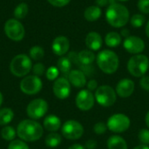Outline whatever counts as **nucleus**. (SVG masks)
I'll return each mask as SVG.
<instances>
[{
    "label": "nucleus",
    "mask_w": 149,
    "mask_h": 149,
    "mask_svg": "<svg viewBox=\"0 0 149 149\" xmlns=\"http://www.w3.org/2000/svg\"><path fill=\"white\" fill-rule=\"evenodd\" d=\"M121 35L116 31H110L105 37V44L111 48L117 47L121 44Z\"/></svg>",
    "instance_id": "5701e85b"
},
{
    "label": "nucleus",
    "mask_w": 149,
    "mask_h": 149,
    "mask_svg": "<svg viewBox=\"0 0 149 149\" xmlns=\"http://www.w3.org/2000/svg\"><path fill=\"white\" fill-rule=\"evenodd\" d=\"M68 80L77 88H83L86 85V74L81 70H72L68 74Z\"/></svg>",
    "instance_id": "a211bd4d"
},
{
    "label": "nucleus",
    "mask_w": 149,
    "mask_h": 149,
    "mask_svg": "<svg viewBox=\"0 0 149 149\" xmlns=\"http://www.w3.org/2000/svg\"><path fill=\"white\" fill-rule=\"evenodd\" d=\"M58 73H59V70L57 67L51 66L46 71V78L49 80H55V79H57V78L58 76Z\"/></svg>",
    "instance_id": "2f4dec72"
},
{
    "label": "nucleus",
    "mask_w": 149,
    "mask_h": 149,
    "mask_svg": "<svg viewBox=\"0 0 149 149\" xmlns=\"http://www.w3.org/2000/svg\"><path fill=\"white\" fill-rule=\"evenodd\" d=\"M133 149H149V146H147V145H139L135 148H134Z\"/></svg>",
    "instance_id": "a18cd8bd"
},
{
    "label": "nucleus",
    "mask_w": 149,
    "mask_h": 149,
    "mask_svg": "<svg viewBox=\"0 0 149 149\" xmlns=\"http://www.w3.org/2000/svg\"><path fill=\"white\" fill-rule=\"evenodd\" d=\"M2 137L6 141H12L16 136V132L11 127H5L1 131Z\"/></svg>",
    "instance_id": "c756f323"
},
{
    "label": "nucleus",
    "mask_w": 149,
    "mask_h": 149,
    "mask_svg": "<svg viewBox=\"0 0 149 149\" xmlns=\"http://www.w3.org/2000/svg\"><path fill=\"white\" fill-rule=\"evenodd\" d=\"M145 31H146V34H147L148 38H149V20H148V22L147 23V25H146V29H145Z\"/></svg>",
    "instance_id": "de8ad7c7"
},
{
    "label": "nucleus",
    "mask_w": 149,
    "mask_h": 149,
    "mask_svg": "<svg viewBox=\"0 0 149 149\" xmlns=\"http://www.w3.org/2000/svg\"><path fill=\"white\" fill-rule=\"evenodd\" d=\"M43 127L41 125L31 120H24L17 126V134L20 139L25 141H35L43 135Z\"/></svg>",
    "instance_id": "f03ea898"
},
{
    "label": "nucleus",
    "mask_w": 149,
    "mask_h": 149,
    "mask_svg": "<svg viewBox=\"0 0 149 149\" xmlns=\"http://www.w3.org/2000/svg\"><path fill=\"white\" fill-rule=\"evenodd\" d=\"M130 119L124 113H115L109 117L107 126V128L115 134L126 132L130 127Z\"/></svg>",
    "instance_id": "0eeeda50"
},
{
    "label": "nucleus",
    "mask_w": 149,
    "mask_h": 149,
    "mask_svg": "<svg viewBox=\"0 0 149 149\" xmlns=\"http://www.w3.org/2000/svg\"><path fill=\"white\" fill-rule=\"evenodd\" d=\"M107 126L106 123L102 122V121H100V122H97L94 126H93V131L96 134H103L107 132Z\"/></svg>",
    "instance_id": "473e14b6"
},
{
    "label": "nucleus",
    "mask_w": 149,
    "mask_h": 149,
    "mask_svg": "<svg viewBox=\"0 0 149 149\" xmlns=\"http://www.w3.org/2000/svg\"><path fill=\"white\" fill-rule=\"evenodd\" d=\"M146 22V17L143 14H134L130 18V24L134 28H141Z\"/></svg>",
    "instance_id": "bb28decb"
},
{
    "label": "nucleus",
    "mask_w": 149,
    "mask_h": 149,
    "mask_svg": "<svg viewBox=\"0 0 149 149\" xmlns=\"http://www.w3.org/2000/svg\"><path fill=\"white\" fill-rule=\"evenodd\" d=\"M2 103H3V95H2V93H0V106L2 105Z\"/></svg>",
    "instance_id": "09e8293b"
},
{
    "label": "nucleus",
    "mask_w": 149,
    "mask_h": 149,
    "mask_svg": "<svg viewBox=\"0 0 149 149\" xmlns=\"http://www.w3.org/2000/svg\"><path fill=\"white\" fill-rule=\"evenodd\" d=\"M72 62L67 57H61L58 60V69L59 72H61L64 74H69V72L72 71Z\"/></svg>",
    "instance_id": "b1692460"
},
{
    "label": "nucleus",
    "mask_w": 149,
    "mask_h": 149,
    "mask_svg": "<svg viewBox=\"0 0 149 149\" xmlns=\"http://www.w3.org/2000/svg\"><path fill=\"white\" fill-rule=\"evenodd\" d=\"M107 148L127 149V144L122 137L119 135H113L107 141Z\"/></svg>",
    "instance_id": "4be33fe9"
},
{
    "label": "nucleus",
    "mask_w": 149,
    "mask_h": 149,
    "mask_svg": "<svg viewBox=\"0 0 149 149\" xmlns=\"http://www.w3.org/2000/svg\"><path fill=\"white\" fill-rule=\"evenodd\" d=\"M95 2L99 7H105L110 3L109 0H95Z\"/></svg>",
    "instance_id": "79ce46f5"
},
{
    "label": "nucleus",
    "mask_w": 149,
    "mask_h": 149,
    "mask_svg": "<svg viewBox=\"0 0 149 149\" xmlns=\"http://www.w3.org/2000/svg\"><path fill=\"white\" fill-rule=\"evenodd\" d=\"M14 117V113L10 108H3L0 110V125L4 126L11 121Z\"/></svg>",
    "instance_id": "393cba45"
},
{
    "label": "nucleus",
    "mask_w": 149,
    "mask_h": 149,
    "mask_svg": "<svg viewBox=\"0 0 149 149\" xmlns=\"http://www.w3.org/2000/svg\"><path fill=\"white\" fill-rule=\"evenodd\" d=\"M125 50L131 54H141L145 50V42L142 38L136 36H129L123 42Z\"/></svg>",
    "instance_id": "ddd939ff"
},
{
    "label": "nucleus",
    "mask_w": 149,
    "mask_h": 149,
    "mask_svg": "<svg viewBox=\"0 0 149 149\" xmlns=\"http://www.w3.org/2000/svg\"><path fill=\"white\" fill-rule=\"evenodd\" d=\"M96 61L99 68L107 74L114 73L120 65L118 55L112 50H103L100 52L96 57Z\"/></svg>",
    "instance_id": "7ed1b4c3"
},
{
    "label": "nucleus",
    "mask_w": 149,
    "mask_h": 149,
    "mask_svg": "<svg viewBox=\"0 0 149 149\" xmlns=\"http://www.w3.org/2000/svg\"><path fill=\"white\" fill-rule=\"evenodd\" d=\"M134 82L130 79H123L120 80L116 86V93L121 98H128L134 92Z\"/></svg>",
    "instance_id": "2eb2a0df"
},
{
    "label": "nucleus",
    "mask_w": 149,
    "mask_h": 149,
    "mask_svg": "<svg viewBox=\"0 0 149 149\" xmlns=\"http://www.w3.org/2000/svg\"><path fill=\"white\" fill-rule=\"evenodd\" d=\"M34 74L36 76H40V75H43L45 71V65L41 63H38L36 65H34L33 66V69H32Z\"/></svg>",
    "instance_id": "c9c22d12"
},
{
    "label": "nucleus",
    "mask_w": 149,
    "mask_h": 149,
    "mask_svg": "<svg viewBox=\"0 0 149 149\" xmlns=\"http://www.w3.org/2000/svg\"><path fill=\"white\" fill-rule=\"evenodd\" d=\"M27 114L33 120H38L45 116L48 111V104L45 100L37 99L30 102L27 107Z\"/></svg>",
    "instance_id": "9d476101"
},
{
    "label": "nucleus",
    "mask_w": 149,
    "mask_h": 149,
    "mask_svg": "<svg viewBox=\"0 0 149 149\" xmlns=\"http://www.w3.org/2000/svg\"><path fill=\"white\" fill-rule=\"evenodd\" d=\"M61 136L57 133H52L45 138V144L50 148H56L61 143Z\"/></svg>",
    "instance_id": "a878e982"
},
{
    "label": "nucleus",
    "mask_w": 149,
    "mask_h": 149,
    "mask_svg": "<svg viewBox=\"0 0 149 149\" xmlns=\"http://www.w3.org/2000/svg\"><path fill=\"white\" fill-rule=\"evenodd\" d=\"M86 84H87V90H89V91H91V92L96 91V89L99 87L98 82H97V80H95V79H91V80H89Z\"/></svg>",
    "instance_id": "58836bf2"
},
{
    "label": "nucleus",
    "mask_w": 149,
    "mask_h": 149,
    "mask_svg": "<svg viewBox=\"0 0 149 149\" xmlns=\"http://www.w3.org/2000/svg\"><path fill=\"white\" fill-rule=\"evenodd\" d=\"M145 121H146V124H147V127L149 128V111L146 114V117H145Z\"/></svg>",
    "instance_id": "49530a36"
},
{
    "label": "nucleus",
    "mask_w": 149,
    "mask_h": 149,
    "mask_svg": "<svg viewBox=\"0 0 149 149\" xmlns=\"http://www.w3.org/2000/svg\"><path fill=\"white\" fill-rule=\"evenodd\" d=\"M44 127L47 131L56 132L61 127L60 119L55 115H49L45 118V120L44 121Z\"/></svg>",
    "instance_id": "412c9836"
},
{
    "label": "nucleus",
    "mask_w": 149,
    "mask_h": 149,
    "mask_svg": "<svg viewBox=\"0 0 149 149\" xmlns=\"http://www.w3.org/2000/svg\"><path fill=\"white\" fill-rule=\"evenodd\" d=\"M116 95L117 93L114 89L107 85L99 86L94 93L95 100L104 107H112L116 101Z\"/></svg>",
    "instance_id": "423d86ee"
},
{
    "label": "nucleus",
    "mask_w": 149,
    "mask_h": 149,
    "mask_svg": "<svg viewBox=\"0 0 149 149\" xmlns=\"http://www.w3.org/2000/svg\"><path fill=\"white\" fill-rule=\"evenodd\" d=\"M149 68V58L143 54H136L130 58L127 62L129 73L136 78L143 77Z\"/></svg>",
    "instance_id": "20e7f679"
},
{
    "label": "nucleus",
    "mask_w": 149,
    "mask_h": 149,
    "mask_svg": "<svg viewBox=\"0 0 149 149\" xmlns=\"http://www.w3.org/2000/svg\"><path fill=\"white\" fill-rule=\"evenodd\" d=\"M27 13H28V5L24 3H19L14 10V16L17 19H22L25 17Z\"/></svg>",
    "instance_id": "cd10ccee"
},
{
    "label": "nucleus",
    "mask_w": 149,
    "mask_h": 149,
    "mask_svg": "<svg viewBox=\"0 0 149 149\" xmlns=\"http://www.w3.org/2000/svg\"><path fill=\"white\" fill-rule=\"evenodd\" d=\"M8 149H29V147L24 141L16 140L10 143Z\"/></svg>",
    "instance_id": "72a5a7b5"
},
{
    "label": "nucleus",
    "mask_w": 149,
    "mask_h": 149,
    "mask_svg": "<svg viewBox=\"0 0 149 149\" xmlns=\"http://www.w3.org/2000/svg\"><path fill=\"white\" fill-rule=\"evenodd\" d=\"M67 58L70 59V61H71L72 63H74V64H76V65H79V58H78V53H76V52H72L69 53V55H68Z\"/></svg>",
    "instance_id": "ea45409f"
},
{
    "label": "nucleus",
    "mask_w": 149,
    "mask_h": 149,
    "mask_svg": "<svg viewBox=\"0 0 149 149\" xmlns=\"http://www.w3.org/2000/svg\"><path fill=\"white\" fill-rule=\"evenodd\" d=\"M97 148V142L94 140H89L86 142V149H96Z\"/></svg>",
    "instance_id": "a19ab883"
},
{
    "label": "nucleus",
    "mask_w": 149,
    "mask_h": 149,
    "mask_svg": "<svg viewBox=\"0 0 149 149\" xmlns=\"http://www.w3.org/2000/svg\"><path fill=\"white\" fill-rule=\"evenodd\" d=\"M84 134L83 126L74 120H67L62 127V134L68 140H78Z\"/></svg>",
    "instance_id": "1a4fd4ad"
},
{
    "label": "nucleus",
    "mask_w": 149,
    "mask_h": 149,
    "mask_svg": "<svg viewBox=\"0 0 149 149\" xmlns=\"http://www.w3.org/2000/svg\"><path fill=\"white\" fill-rule=\"evenodd\" d=\"M53 93L58 99L65 100L71 93V83L66 78H58L53 84Z\"/></svg>",
    "instance_id": "4468645a"
},
{
    "label": "nucleus",
    "mask_w": 149,
    "mask_h": 149,
    "mask_svg": "<svg viewBox=\"0 0 149 149\" xmlns=\"http://www.w3.org/2000/svg\"><path fill=\"white\" fill-rule=\"evenodd\" d=\"M107 22L114 28H121L127 25L130 21V13L128 9L119 3L109 4L106 10Z\"/></svg>",
    "instance_id": "f257e3e1"
},
{
    "label": "nucleus",
    "mask_w": 149,
    "mask_h": 149,
    "mask_svg": "<svg viewBox=\"0 0 149 149\" xmlns=\"http://www.w3.org/2000/svg\"><path fill=\"white\" fill-rule=\"evenodd\" d=\"M95 102V97L93 93L87 90H81L76 96V106L81 111H89L91 110Z\"/></svg>",
    "instance_id": "f8f14e48"
},
{
    "label": "nucleus",
    "mask_w": 149,
    "mask_h": 149,
    "mask_svg": "<svg viewBox=\"0 0 149 149\" xmlns=\"http://www.w3.org/2000/svg\"><path fill=\"white\" fill-rule=\"evenodd\" d=\"M139 141L142 145L149 146V129H141L138 134Z\"/></svg>",
    "instance_id": "7c9ffc66"
},
{
    "label": "nucleus",
    "mask_w": 149,
    "mask_h": 149,
    "mask_svg": "<svg viewBox=\"0 0 149 149\" xmlns=\"http://www.w3.org/2000/svg\"><path fill=\"white\" fill-rule=\"evenodd\" d=\"M32 64L30 58L25 54H19L13 58L10 62V69L12 74L17 77L25 76L31 69Z\"/></svg>",
    "instance_id": "39448f33"
},
{
    "label": "nucleus",
    "mask_w": 149,
    "mask_h": 149,
    "mask_svg": "<svg viewBox=\"0 0 149 149\" xmlns=\"http://www.w3.org/2000/svg\"><path fill=\"white\" fill-rule=\"evenodd\" d=\"M101 14L102 10L100 7H99L98 5H91L85 10L84 17L87 21L94 22L97 21L101 17Z\"/></svg>",
    "instance_id": "6ab92c4d"
},
{
    "label": "nucleus",
    "mask_w": 149,
    "mask_h": 149,
    "mask_svg": "<svg viewBox=\"0 0 149 149\" xmlns=\"http://www.w3.org/2000/svg\"><path fill=\"white\" fill-rule=\"evenodd\" d=\"M138 9L141 13L148 14L149 13V0H139L138 1Z\"/></svg>",
    "instance_id": "f704fd0d"
},
{
    "label": "nucleus",
    "mask_w": 149,
    "mask_h": 149,
    "mask_svg": "<svg viewBox=\"0 0 149 149\" xmlns=\"http://www.w3.org/2000/svg\"><path fill=\"white\" fill-rule=\"evenodd\" d=\"M78 58H79V65H91L96 58L95 54L91 50H83L79 52L78 53Z\"/></svg>",
    "instance_id": "aec40b11"
},
{
    "label": "nucleus",
    "mask_w": 149,
    "mask_h": 149,
    "mask_svg": "<svg viewBox=\"0 0 149 149\" xmlns=\"http://www.w3.org/2000/svg\"><path fill=\"white\" fill-rule=\"evenodd\" d=\"M86 45L89 50L94 52V51H99L102 47L103 40L102 37L100 33L96 31H91L89 32L86 37Z\"/></svg>",
    "instance_id": "f3484780"
},
{
    "label": "nucleus",
    "mask_w": 149,
    "mask_h": 149,
    "mask_svg": "<svg viewBox=\"0 0 149 149\" xmlns=\"http://www.w3.org/2000/svg\"><path fill=\"white\" fill-rule=\"evenodd\" d=\"M70 48V42L69 39L65 36H58L57 37L52 45V49L54 54L58 56L65 55Z\"/></svg>",
    "instance_id": "dca6fc26"
},
{
    "label": "nucleus",
    "mask_w": 149,
    "mask_h": 149,
    "mask_svg": "<svg viewBox=\"0 0 149 149\" xmlns=\"http://www.w3.org/2000/svg\"><path fill=\"white\" fill-rule=\"evenodd\" d=\"M20 88L24 93L33 95L38 93L42 89V81L36 75L27 76L22 79L20 83Z\"/></svg>",
    "instance_id": "9b49d317"
},
{
    "label": "nucleus",
    "mask_w": 149,
    "mask_h": 149,
    "mask_svg": "<svg viewBox=\"0 0 149 149\" xmlns=\"http://www.w3.org/2000/svg\"><path fill=\"white\" fill-rule=\"evenodd\" d=\"M45 55L44 49L40 46H33L30 50V56L34 60H39L41 59Z\"/></svg>",
    "instance_id": "c85d7f7f"
},
{
    "label": "nucleus",
    "mask_w": 149,
    "mask_h": 149,
    "mask_svg": "<svg viewBox=\"0 0 149 149\" xmlns=\"http://www.w3.org/2000/svg\"><path fill=\"white\" fill-rule=\"evenodd\" d=\"M47 1L55 7H64L71 2V0H47Z\"/></svg>",
    "instance_id": "e433bc0d"
},
{
    "label": "nucleus",
    "mask_w": 149,
    "mask_h": 149,
    "mask_svg": "<svg viewBox=\"0 0 149 149\" xmlns=\"http://www.w3.org/2000/svg\"><path fill=\"white\" fill-rule=\"evenodd\" d=\"M140 85L141 88L149 92V76H143L140 80Z\"/></svg>",
    "instance_id": "4c0bfd02"
},
{
    "label": "nucleus",
    "mask_w": 149,
    "mask_h": 149,
    "mask_svg": "<svg viewBox=\"0 0 149 149\" xmlns=\"http://www.w3.org/2000/svg\"><path fill=\"white\" fill-rule=\"evenodd\" d=\"M6 36L13 41H20L24 37V28L17 19H9L4 24Z\"/></svg>",
    "instance_id": "6e6552de"
},
{
    "label": "nucleus",
    "mask_w": 149,
    "mask_h": 149,
    "mask_svg": "<svg viewBox=\"0 0 149 149\" xmlns=\"http://www.w3.org/2000/svg\"><path fill=\"white\" fill-rule=\"evenodd\" d=\"M118 1H121V2H126V1H129V0H118Z\"/></svg>",
    "instance_id": "8fccbe9b"
},
{
    "label": "nucleus",
    "mask_w": 149,
    "mask_h": 149,
    "mask_svg": "<svg viewBox=\"0 0 149 149\" xmlns=\"http://www.w3.org/2000/svg\"><path fill=\"white\" fill-rule=\"evenodd\" d=\"M68 149H86L85 147H83L80 144H73L72 146H71Z\"/></svg>",
    "instance_id": "c03bdc74"
},
{
    "label": "nucleus",
    "mask_w": 149,
    "mask_h": 149,
    "mask_svg": "<svg viewBox=\"0 0 149 149\" xmlns=\"http://www.w3.org/2000/svg\"><path fill=\"white\" fill-rule=\"evenodd\" d=\"M129 33H130L129 30H127V29H121V31H120L121 37L127 38V37H129V36H130V35H129Z\"/></svg>",
    "instance_id": "37998d69"
}]
</instances>
